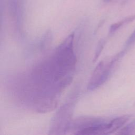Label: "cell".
<instances>
[{"instance_id":"6da1fadb","label":"cell","mask_w":135,"mask_h":135,"mask_svg":"<svg viewBox=\"0 0 135 135\" xmlns=\"http://www.w3.org/2000/svg\"><path fill=\"white\" fill-rule=\"evenodd\" d=\"M130 117V115H124L116 118L107 123L105 134L111 133L122 127L128 121Z\"/></svg>"},{"instance_id":"7a4b0ae2","label":"cell","mask_w":135,"mask_h":135,"mask_svg":"<svg viewBox=\"0 0 135 135\" xmlns=\"http://www.w3.org/2000/svg\"><path fill=\"white\" fill-rule=\"evenodd\" d=\"M24 0H9V7L12 14L18 19L22 14Z\"/></svg>"},{"instance_id":"3957f363","label":"cell","mask_w":135,"mask_h":135,"mask_svg":"<svg viewBox=\"0 0 135 135\" xmlns=\"http://www.w3.org/2000/svg\"><path fill=\"white\" fill-rule=\"evenodd\" d=\"M135 20V14L132 15L128 17H126L125 18L120 21L115 23L111 25L109 30V34H112L114 33L116 31H117L119 28L122 27L125 24H127L129 23L132 22L133 20Z\"/></svg>"},{"instance_id":"277c9868","label":"cell","mask_w":135,"mask_h":135,"mask_svg":"<svg viewBox=\"0 0 135 135\" xmlns=\"http://www.w3.org/2000/svg\"><path fill=\"white\" fill-rule=\"evenodd\" d=\"M105 43V40L104 39H101L100 40V41L99 42L98 45H97V49L95 50V54H94V61H95L99 56L102 49L104 47V44Z\"/></svg>"},{"instance_id":"5b68a950","label":"cell","mask_w":135,"mask_h":135,"mask_svg":"<svg viewBox=\"0 0 135 135\" xmlns=\"http://www.w3.org/2000/svg\"><path fill=\"white\" fill-rule=\"evenodd\" d=\"M134 42H135V30L133 31V32L132 33L131 36L128 38L126 43V44L127 45H130Z\"/></svg>"},{"instance_id":"8992f818","label":"cell","mask_w":135,"mask_h":135,"mask_svg":"<svg viewBox=\"0 0 135 135\" xmlns=\"http://www.w3.org/2000/svg\"><path fill=\"white\" fill-rule=\"evenodd\" d=\"M105 1H110V0H104Z\"/></svg>"}]
</instances>
